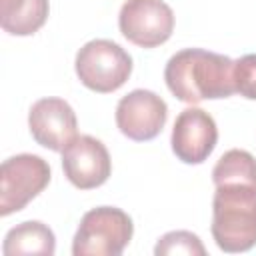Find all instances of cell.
<instances>
[{
	"mask_svg": "<svg viewBox=\"0 0 256 256\" xmlns=\"http://www.w3.org/2000/svg\"><path fill=\"white\" fill-rule=\"evenodd\" d=\"M28 126L32 138L54 152H62L78 130L72 106L62 98H40L28 112Z\"/></svg>",
	"mask_w": 256,
	"mask_h": 256,
	"instance_id": "10",
	"label": "cell"
},
{
	"mask_svg": "<svg viewBox=\"0 0 256 256\" xmlns=\"http://www.w3.org/2000/svg\"><path fill=\"white\" fill-rule=\"evenodd\" d=\"M156 256H172V254H188V256H204L206 248L202 240L188 232V230H174L164 234L156 246H154Z\"/></svg>",
	"mask_w": 256,
	"mask_h": 256,
	"instance_id": "14",
	"label": "cell"
},
{
	"mask_svg": "<svg viewBox=\"0 0 256 256\" xmlns=\"http://www.w3.org/2000/svg\"><path fill=\"white\" fill-rule=\"evenodd\" d=\"M214 186L224 182H250L256 184V158L246 152L232 148L220 156L212 170Z\"/></svg>",
	"mask_w": 256,
	"mask_h": 256,
	"instance_id": "13",
	"label": "cell"
},
{
	"mask_svg": "<svg viewBox=\"0 0 256 256\" xmlns=\"http://www.w3.org/2000/svg\"><path fill=\"white\" fill-rule=\"evenodd\" d=\"M50 182V166L36 154H16L0 168V216L22 210Z\"/></svg>",
	"mask_w": 256,
	"mask_h": 256,
	"instance_id": "5",
	"label": "cell"
},
{
	"mask_svg": "<svg viewBox=\"0 0 256 256\" xmlns=\"http://www.w3.org/2000/svg\"><path fill=\"white\" fill-rule=\"evenodd\" d=\"M50 12L48 0H0V24L14 36L38 32Z\"/></svg>",
	"mask_w": 256,
	"mask_h": 256,
	"instance_id": "11",
	"label": "cell"
},
{
	"mask_svg": "<svg viewBox=\"0 0 256 256\" xmlns=\"http://www.w3.org/2000/svg\"><path fill=\"white\" fill-rule=\"evenodd\" d=\"M132 218L116 206L88 210L74 234V256H118L132 240Z\"/></svg>",
	"mask_w": 256,
	"mask_h": 256,
	"instance_id": "3",
	"label": "cell"
},
{
	"mask_svg": "<svg viewBox=\"0 0 256 256\" xmlns=\"http://www.w3.org/2000/svg\"><path fill=\"white\" fill-rule=\"evenodd\" d=\"M2 252L6 256H16V254L52 256L56 252V238L46 224L38 220H28L8 230L2 244Z\"/></svg>",
	"mask_w": 256,
	"mask_h": 256,
	"instance_id": "12",
	"label": "cell"
},
{
	"mask_svg": "<svg viewBox=\"0 0 256 256\" xmlns=\"http://www.w3.org/2000/svg\"><path fill=\"white\" fill-rule=\"evenodd\" d=\"M62 170L76 188L90 190L108 180L112 162L106 146L98 138L82 134L62 150Z\"/></svg>",
	"mask_w": 256,
	"mask_h": 256,
	"instance_id": "8",
	"label": "cell"
},
{
	"mask_svg": "<svg viewBox=\"0 0 256 256\" xmlns=\"http://www.w3.org/2000/svg\"><path fill=\"white\" fill-rule=\"evenodd\" d=\"M234 88L240 96L256 100V54L234 60Z\"/></svg>",
	"mask_w": 256,
	"mask_h": 256,
	"instance_id": "15",
	"label": "cell"
},
{
	"mask_svg": "<svg viewBox=\"0 0 256 256\" xmlns=\"http://www.w3.org/2000/svg\"><path fill=\"white\" fill-rule=\"evenodd\" d=\"M126 40L140 48L164 44L174 30V12L164 0H126L118 14Z\"/></svg>",
	"mask_w": 256,
	"mask_h": 256,
	"instance_id": "6",
	"label": "cell"
},
{
	"mask_svg": "<svg viewBox=\"0 0 256 256\" xmlns=\"http://www.w3.org/2000/svg\"><path fill=\"white\" fill-rule=\"evenodd\" d=\"M164 80L178 100L192 106L206 98H228L236 92L234 60L202 48L176 52L164 68Z\"/></svg>",
	"mask_w": 256,
	"mask_h": 256,
	"instance_id": "1",
	"label": "cell"
},
{
	"mask_svg": "<svg viewBox=\"0 0 256 256\" xmlns=\"http://www.w3.org/2000/svg\"><path fill=\"white\" fill-rule=\"evenodd\" d=\"M218 142L214 118L202 108H186L176 116L172 128V150L186 164H202Z\"/></svg>",
	"mask_w": 256,
	"mask_h": 256,
	"instance_id": "9",
	"label": "cell"
},
{
	"mask_svg": "<svg viewBox=\"0 0 256 256\" xmlns=\"http://www.w3.org/2000/svg\"><path fill=\"white\" fill-rule=\"evenodd\" d=\"M168 118L166 102L152 90H132L120 98L116 106V126L118 130L136 142H146L156 138Z\"/></svg>",
	"mask_w": 256,
	"mask_h": 256,
	"instance_id": "7",
	"label": "cell"
},
{
	"mask_svg": "<svg viewBox=\"0 0 256 256\" xmlns=\"http://www.w3.org/2000/svg\"><path fill=\"white\" fill-rule=\"evenodd\" d=\"M74 66L80 82L100 94L118 90L132 74L130 54L120 44L106 38L86 42L78 50Z\"/></svg>",
	"mask_w": 256,
	"mask_h": 256,
	"instance_id": "4",
	"label": "cell"
},
{
	"mask_svg": "<svg viewBox=\"0 0 256 256\" xmlns=\"http://www.w3.org/2000/svg\"><path fill=\"white\" fill-rule=\"evenodd\" d=\"M212 236L224 252H246L256 246V184L224 182L212 198Z\"/></svg>",
	"mask_w": 256,
	"mask_h": 256,
	"instance_id": "2",
	"label": "cell"
}]
</instances>
